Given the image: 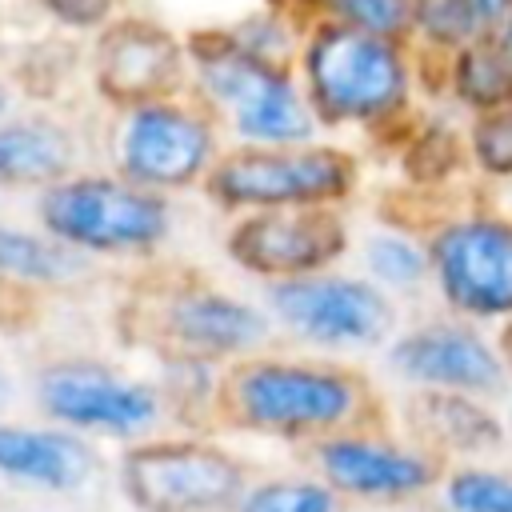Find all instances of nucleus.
<instances>
[{
  "instance_id": "1",
  "label": "nucleus",
  "mask_w": 512,
  "mask_h": 512,
  "mask_svg": "<svg viewBox=\"0 0 512 512\" xmlns=\"http://www.w3.org/2000/svg\"><path fill=\"white\" fill-rule=\"evenodd\" d=\"M384 424V404L368 372L308 352H256L224 368L220 428L312 448L336 432Z\"/></svg>"
},
{
  "instance_id": "2",
  "label": "nucleus",
  "mask_w": 512,
  "mask_h": 512,
  "mask_svg": "<svg viewBox=\"0 0 512 512\" xmlns=\"http://www.w3.org/2000/svg\"><path fill=\"white\" fill-rule=\"evenodd\" d=\"M292 68L320 128L344 132H388L408 124L424 84L412 44L328 20H308Z\"/></svg>"
},
{
  "instance_id": "3",
  "label": "nucleus",
  "mask_w": 512,
  "mask_h": 512,
  "mask_svg": "<svg viewBox=\"0 0 512 512\" xmlns=\"http://www.w3.org/2000/svg\"><path fill=\"white\" fill-rule=\"evenodd\" d=\"M188 44V92L220 120L228 144L276 148L320 140V120L300 88L292 64H272L236 44L220 24L192 28Z\"/></svg>"
},
{
  "instance_id": "4",
  "label": "nucleus",
  "mask_w": 512,
  "mask_h": 512,
  "mask_svg": "<svg viewBox=\"0 0 512 512\" xmlns=\"http://www.w3.org/2000/svg\"><path fill=\"white\" fill-rule=\"evenodd\" d=\"M36 228L84 260H148L172 240L176 208L112 168H80L36 196Z\"/></svg>"
},
{
  "instance_id": "5",
  "label": "nucleus",
  "mask_w": 512,
  "mask_h": 512,
  "mask_svg": "<svg viewBox=\"0 0 512 512\" xmlns=\"http://www.w3.org/2000/svg\"><path fill=\"white\" fill-rule=\"evenodd\" d=\"M360 156L336 140L312 144H228L204 180V196L220 216L272 208H344L360 192Z\"/></svg>"
},
{
  "instance_id": "6",
  "label": "nucleus",
  "mask_w": 512,
  "mask_h": 512,
  "mask_svg": "<svg viewBox=\"0 0 512 512\" xmlns=\"http://www.w3.org/2000/svg\"><path fill=\"white\" fill-rule=\"evenodd\" d=\"M224 148L228 136L220 120L192 92L116 108L104 132L108 168L168 200L204 188Z\"/></svg>"
},
{
  "instance_id": "7",
  "label": "nucleus",
  "mask_w": 512,
  "mask_h": 512,
  "mask_svg": "<svg viewBox=\"0 0 512 512\" xmlns=\"http://www.w3.org/2000/svg\"><path fill=\"white\" fill-rule=\"evenodd\" d=\"M260 304L268 308L276 332H284L312 356L380 352L400 328L396 300L364 272L344 268L268 284Z\"/></svg>"
},
{
  "instance_id": "8",
  "label": "nucleus",
  "mask_w": 512,
  "mask_h": 512,
  "mask_svg": "<svg viewBox=\"0 0 512 512\" xmlns=\"http://www.w3.org/2000/svg\"><path fill=\"white\" fill-rule=\"evenodd\" d=\"M248 480V460L208 432H156L116 460L120 496L136 512H232Z\"/></svg>"
},
{
  "instance_id": "9",
  "label": "nucleus",
  "mask_w": 512,
  "mask_h": 512,
  "mask_svg": "<svg viewBox=\"0 0 512 512\" xmlns=\"http://www.w3.org/2000/svg\"><path fill=\"white\" fill-rule=\"evenodd\" d=\"M140 332L156 356H192L208 364H236L268 352L276 324L260 300L208 284L200 276L164 280L148 300H140Z\"/></svg>"
},
{
  "instance_id": "10",
  "label": "nucleus",
  "mask_w": 512,
  "mask_h": 512,
  "mask_svg": "<svg viewBox=\"0 0 512 512\" xmlns=\"http://www.w3.org/2000/svg\"><path fill=\"white\" fill-rule=\"evenodd\" d=\"M428 232L432 288L448 316L472 324H512V216L464 208Z\"/></svg>"
},
{
  "instance_id": "11",
  "label": "nucleus",
  "mask_w": 512,
  "mask_h": 512,
  "mask_svg": "<svg viewBox=\"0 0 512 512\" xmlns=\"http://www.w3.org/2000/svg\"><path fill=\"white\" fill-rule=\"evenodd\" d=\"M36 408L44 412L48 424L80 432L88 440L100 436L120 444L156 436V428L168 420L156 380L128 376L92 356H68L44 364L36 372Z\"/></svg>"
},
{
  "instance_id": "12",
  "label": "nucleus",
  "mask_w": 512,
  "mask_h": 512,
  "mask_svg": "<svg viewBox=\"0 0 512 512\" xmlns=\"http://www.w3.org/2000/svg\"><path fill=\"white\" fill-rule=\"evenodd\" d=\"M304 452L312 476H320L344 504L376 508H396L432 496L448 468L424 444H416L404 432H388L384 424L336 432Z\"/></svg>"
},
{
  "instance_id": "13",
  "label": "nucleus",
  "mask_w": 512,
  "mask_h": 512,
  "mask_svg": "<svg viewBox=\"0 0 512 512\" xmlns=\"http://www.w3.org/2000/svg\"><path fill=\"white\" fill-rule=\"evenodd\" d=\"M352 252V220L344 208H272L232 216L224 256L236 272L268 284L340 268Z\"/></svg>"
},
{
  "instance_id": "14",
  "label": "nucleus",
  "mask_w": 512,
  "mask_h": 512,
  "mask_svg": "<svg viewBox=\"0 0 512 512\" xmlns=\"http://www.w3.org/2000/svg\"><path fill=\"white\" fill-rule=\"evenodd\" d=\"M384 360L408 392H460L496 400L512 380L500 360L496 336L448 312L396 328L384 348Z\"/></svg>"
},
{
  "instance_id": "15",
  "label": "nucleus",
  "mask_w": 512,
  "mask_h": 512,
  "mask_svg": "<svg viewBox=\"0 0 512 512\" xmlns=\"http://www.w3.org/2000/svg\"><path fill=\"white\" fill-rule=\"evenodd\" d=\"M88 72L96 96L112 112L176 96L188 92V44L156 16L120 12L92 36Z\"/></svg>"
},
{
  "instance_id": "16",
  "label": "nucleus",
  "mask_w": 512,
  "mask_h": 512,
  "mask_svg": "<svg viewBox=\"0 0 512 512\" xmlns=\"http://www.w3.org/2000/svg\"><path fill=\"white\" fill-rule=\"evenodd\" d=\"M404 436L444 464H476L508 448L504 412L492 400L460 392H408L400 404Z\"/></svg>"
},
{
  "instance_id": "17",
  "label": "nucleus",
  "mask_w": 512,
  "mask_h": 512,
  "mask_svg": "<svg viewBox=\"0 0 512 512\" xmlns=\"http://www.w3.org/2000/svg\"><path fill=\"white\" fill-rule=\"evenodd\" d=\"M100 452L88 436L60 424H16L0 420V480L40 488V492H76L96 476Z\"/></svg>"
},
{
  "instance_id": "18",
  "label": "nucleus",
  "mask_w": 512,
  "mask_h": 512,
  "mask_svg": "<svg viewBox=\"0 0 512 512\" xmlns=\"http://www.w3.org/2000/svg\"><path fill=\"white\" fill-rule=\"evenodd\" d=\"M80 172V136L52 112H12L0 120V188L44 192Z\"/></svg>"
},
{
  "instance_id": "19",
  "label": "nucleus",
  "mask_w": 512,
  "mask_h": 512,
  "mask_svg": "<svg viewBox=\"0 0 512 512\" xmlns=\"http://www.w3.org/2000/svg\"><path fill=\"white\" fill-rule=\"evenodd\" d=\"M436 80L440 92L468 116L512 104V56L500 48L496 36H476L464 48H456L448 60L436 64Z\"/></svg>"
},
{
  "instance_id": "20",
  "label": "nucleus",
  "mask_w": 512,
  "mask_h": 512,
  "mask_svg": "<svg viewBox=\"0 0 512 512\" xmlns=\"http://www.w3.org/2000/svg\"><path fill=\"white\" fill-rule=\"evenodd\" d=\"M84 256L52 240L44 228L0 220V284L12 288H68L88 276Z\"/></svg>"
},
{
  "instance_id": "21",
  "label": "nucleus",
  "mask_w": 512,
  "mask_h": 512,
  "mask_svg": "<svg viewBox=\"0 0 512 512\" xmlns=\"http://www.w3.org/2000/svg\"><path fill=\"white\" fill-rule=\"evenodd\" d=\"M360 272L380 284L392 300L412 296L432 284L428 232L412 224H380L360 236Z\"/></svg>"
},
{
  "instance_id": "22",
  "label": "nucleus",
  "mask_w": 512,
  "mask_h": 512,
  "mask_svg": "<svg viewBox=\"0 0 512 512\" xmlns=\"http://www.w3.org/2000/svg\"><path fill=\"white\" fill-rule=\"evenodd\" d=\"M160 376L156 388L164 396L168 420L184 424V432H208L220 428V384L224 368L192 356H156Z\"/></svg>"
},
{
  "instance_id": "23",
  "label": "nucleus",
  "mask_w": 512,
  "mask_h": 512,
  "mask_svg": "<svg viewBox=\"0 0 512 512\" xmlns=\"http://www.w3.org/2000/svg\"><path fill=\"white\" fill-rule=\"evenodd\" d=\"M480 28L464 0H412V52L420 56V68H436L456 48L476 40Z\"/></svg>"
},
{
  "instance_id": "24",
  "label": "nucleus",
  "mask_w": 512,
  "mask_h": 512,
  "mask_svg": "<svg viewBox=\"0 0 512 512\" xmlns=\"http://www.w3.org/2000/svg\"><path fill=\"white\" fill-rule=\"evenodd\" d=\"M232 512H348V504L312 472L252 476Z\"/></svg>"
},
{
  "instance_id": "25",
  "label": "nucleus",
  "mask_w": 512,
  "mask_h": 512,
  "mask_svg": "<svg viewBox=\"0 0 512 512\" xmlns=\"http://www.w3.org/2000/svg\"><path fill=\"white\" fill-rule=\"evenodd\" d=\"M436 500L440 512H512V468L488 460L448 464Z\"/></svg>"
},
{
  "instance_id": "26",
  "label": "nucleus",
  "mask_w": 512,
  "mask_h": 512,
  "mask_svg": "<svg viewBox=\"0 0 512 512\" xmlns=\"http://www.w3.org/2000/svg\"><path fill=\"white\" fill-rule=\"evenodd\" d=\"M308 20H328L352 32L412 40V0H312Z\"/></svg>"
},
{
  "instance_id": "27",
  "label": "nucleus",
  "mask_w": 512,
  "mask_h": 512,
  "mask_svg": "<svg viewBox=\"0 0 512 512\" xmlns=\"http://www.w3.org/2000/svg\"><path fill=\"white\" fill-rule=\"evenodd\" d=\"M404 168L416 184H440L452 180V172L468 168L464 156V132H452L444 124H412V140L404 144Z\"/></svg>"
},
{
  "instance_id": "28",
  "label": "nucleus",
  "mask_w": 512,
  "mask_h": 512,
  "mask_svg": "<svg viewBox=\"0 0 512 512\" xmlns=\"http://www.w3.org/2000/svg\"><path fill=\"white\" fill-rule=\"evenodd\" d=\"M468 168L484 180H512V108L468 116L464 124Z\"/></svg>"
},
{
  "instance_id": "29",
  "label": "nucleus",
  "mask_w": 512,
  "mask_h": 512,
  "mask_svg": "<svg viewBox=\"0 0 512 512\" xmlns=\"http://www.w3.org/2000/svg\"><path fill=\"white\" fill-rule=\"evenodd\" d=\"M40 16L68 32H100L108 20L120 16V0H28Z\"/></svg>"
},
{
  "instance_id": "30",
  "label": "nucleus",
  "mask_w": 512,
  "mask_h": 512,
  "mask_svg": "<svg viewBox=\"0 0 512 512\" xmlns=\"http://www.w3.org/2000/svg\"><path fill=\"white\" fill-rule=\"evenodd\" d=\"M464 4H468L472 20H476L480 36H496V28L504 24V16L512 12V0H464Z\"/></svg>"
},
{
  "instance_id": "31",
  "label": "nucleus",
  "mask_w": 512,
  "mask_h": 512,
  "mask_svg": "<svg viewBox=\"0 0 512 512\" xmlns=\"http://www.w3.org/2000/svg\"><path fill=\"white\" fill-rule=\"evenodd\" d=\"M496 348H500V360H504V368H508V376H512V324H500Z\"/></svg>"
},
{
  "instance_id": "32",
  "label": "nucleus",
  "mask_w": 512,
  "mask_h": 512,
  "mask_svg": "<svg viewBox=\"0 0 512 512\" xmlns=\"http://www.w3.org/2000/svg\"><path fill=\"white\" fill-rule=\"evenodd\" d=\"M16 112V88L8 84V76H0V120Z\"/></svg>"
},
{
  "instance_id": "33",
  "label": "nucleus",
  "mask_w": 512,
  "mask_h": 512,
  "mask_svg": "<svg viewBox=\"0 0 512 512\" xmlns=\"http://www.w3.org/2000/svg\"><path fill=\"white\" fill-rule=\"evenodd\" d=\"M12 396H16V380H12V376L0 368V412L12 404Z\"/></svg>"
},
{
  "instance_id": "34",
  "label": "nucleus",
  "mask_w": 512,
  "mask_h": 512,
  "mask_svg": "<svg viewBox=\"0 0 512 512\" xmlns=\"http://www.w3.org/2000/svg\"><path fill=\"white\" fill-rule=\"evenodd\" d=\"M496 40H500V48L512 56V12H508V16H504V24L496 28Z\"/></svg>"
},
{
  "instance_id": "35",
  "label": "nucleus",
  "mask_w": 512,
  "mask_h": 512,
  "mask_svg": "<svg viewBox=\"0 0 512 512\" xmlns=\"http://www.w3.org/2000/svg\"><path fill=\"white\" fill-rule=\"evenodd\" d=\"M504 428H508V444H512V404L504 408Z\"/></svg>"
},
{
  "instance_id": "36",
  "label": "nucleus",
  "mask_w": 512,
  "mask_h": 512,
  "mask_svg": "<svg viewBox=\"0 0 512 512\" xmlns=\"http://www.w3.org/2000/svg\"><path fill=\"white\" fill-rule=\"evenodd\" d=\"M508 108H512V104H508Z\"/></svg>"
}]
</instances>
